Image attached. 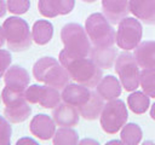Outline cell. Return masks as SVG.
I'll list each match as a JSON object with an SVG mask.
<instances>
[{"label": "cell", "instance_id": "obj_23", "mask_svg": "<svg viewBox=\"0 0 155 145\" xmlns=\"http://www.w3.org/2000/svg\"><path fill=\"white\" fill-rule=\"evenodd\" d=\"M127 104H128L132 112L140 115L148 110L149 104H150V99H149V95H147L144 92L136 91L127 97Z\"/></svg>", "mask_w": 155, "mask_h": 145}, {"label": "cell", "instance_id": "obj_21", "mask_svg": "<svg viewBox=\"0 0 155 145\" xmlns=\"http://www.w3.org/2000/svg\"><path fill=\"white\" fill-rule=\"evenodd\" d=\"M103 100H104V99L98 94L97 91H96V92L92 91L90 99H88L84 105H81L78 110H79L80 115H81L85 120H90V121L96 120L97 117L101 116V112H102V110H103V106H104Z\"/></svg>", "mask_w": 155, "mask_h": 145}, {"label": "cell", "instance_id": "obj_2", "mask_svg": "<svg viewBox=\"0 0 155 145\" xmlns=\"http://www.w3.org/2000/svg\"><path fill=\"white\" fill-rule=\"evenodd\" d=\"M33 75L35 80L57 89H63L70 80L67 69L52 57H42L36 60L33 66Z\"/></svg>", "mask_w": 155, "mask_h": 145}, {"label": "cell", "instance_id": "obj_10", "mask_svg": "<svg viewBox=\"0 0 155 145\" xmlns=\"http://www.w3.org/2000/svg\"><path fill=\"white\" fill-rule=\"evenodd\" d=\"M29 128L31 134L36 138L41 140H48L56 133V122L48 115L38 114L31 118Z\"/></svg>", "mask_w": 155, "mask_h": 145}, {"label": "cell", "instance_id": "obj_20", "mask_svg": "<svg viewBox=\"0 0 155 145\" xmlns=\"http://www.w3.org/2000/svg\"><path fill=\"white\" fill-rule=\"evenodd\" d=\"M97 92L104 100H113L116 99L121 94V85L119 80L113 75H107L102 77V80L98 82Z\"/></svg>", "mask_w": 155, "mask_h": 145}, {"label": "cell", "instance_id": "obj_29", "mask_svg": "<svg viewBox=\"0 0 155 145\" xmlns=\"http://www.w3.org/2000/svg\"><path fill=\"white\" fill-rule=\"evenodd\" d=\"M11 54L8 51L6 50H0V77H2V75L5 74V71L7 70V68L11 64Z\"/></svg>", "mask_w": 155, "mask_h": 145}, {"label": "cell", "instance_id": "obj_7", "mask_svg": "<svg viewBox=\"0 0 155 145\" xmlns=\"http://www.w3.org/2000/svg\"><path fill=\"white\" fill-rule=\"evenodd\" d=\"M138 63L131 53H121L115 60V71L120 77L122 87L127 92L136 91L139 86V69Z\"/></svg>", "mask_w": 155, "mask_h": 145}, {"label": "cell", "instance_id": "obj_6", "mask_svg": "<svg viewBox=\"0 0 155 145\" xmlns=\"http://www.w3.org/2000/svg\"><path fill=\"white\" fill-rule=\"evenodd\" d=\"M99 117L102 129L108 134H115L126 124L128 114L125 103L116 98L108 100V103L103 106Z\"/></svg>", "mask_w": 155, "mask_h": 145}, {"label": "cell", "instance_id": "obj_15", "mask_svg": "<svg viewBox=\"0 0 155 145\" xmlns=\"http://www.w3.org/2000/svg\"><path fill=\"white\" fill-rule=\"evenodd\" d=\"M92 91L90 87H86L80 83H68L62 92V100L65 103H69L78 109L84 105L91 97Z\"/></svg>", "mask_w": 155, "mask_h": 145}, {"label": "cell", "instance_id": "obj_11", "mask_svg": "<svg viewBox=\"0 0 155 145\" xmlns=\"http://www.w3.org/2000/svg\"><path fill=\"white\" fill-rule=\"evenodd\" d=\"M52 117L56 124L61 127H73L79 123L80 112L76 106L69 103H59L52 110Z\"/></svg>", "mask_w": 155, "mask_h": 145}, {"label": "cell", "instance_id": "obj_26", "mask_svg": "<svg viewBox=\"0 0 155 145\" xmlns=\"http://www.w3.org/2000/svg\"><path fill=\"white\" fill-rule=\"evenodd\" d=\"M139 85L147 95L155 98V68H145L142 70L139 75Z\"/></svg>", "mask_w": 155, "mask_h": 145}, {"label": "cell", "instance_id": "obj_4", "mask_svg": "<svg viewBox=\"0 0 155 145\" xmlns=\"http://www.w3.org/2000/svg\"><path fill=\"white\" fill-rule=\"evenodd\" d=\"M85 29L93 46L108 47L116 42L115 30L107 17L102 13H92L88 16L85 22Z\"/></svg>", "mask_w": 155, "mask_h": 145}, {"label": "cell", "instance_id": "obj_31", "mask_svg": "<svg viewBox=\"0 0 155 145\" xmlns=\"http://www.w3.org/2000/svg\"><path fill=\"white\" fill-rule=\"evenodd\" d=\"M5 39H6V36H5L4 28L0 27V47H2V45H4V42H5Z\"/></svg>", "mask_w": 155, "mask_h": 145}, {"label": "cell", "instance_id": "obj_25", "mask_svg": "<svg viewBox=\"0 0 155 145\" xmlns=\"http://www.w3.org/2000/svg\"><path fill=\"white\" fill-rule=\"evenodd\" d=\"M79 143V134L71 127H62L53 135L54 145H74Z\"/></svg>", "mask_w": 155, "mask_h": 145}, {"label": "cell", "instance_id": "obj_9", "mask_svg": "<svg viewBox=\"0 0 155 145\" xmlns=\"http://www.w3.org/2000/svg\"><path fill=\"white\" fill-rule=\"evenodd\" d=\"M58 91L59 89L48 85H31L30 87H27L24 95L30 104H39L41 108L45 109H53L61 103L62 99V95Z\"/></svg>", "mask_w": 155, "mask_h": 145}, {"label": "cell", "instance_id": "obj_14", "mask_svg": "<svg viewBox=\"0 0 155 145\" xmlns=\"http://www.w3.org/2000/svg\"><path fill=\"white\" fill-rule=\"evenodd\" d=\"M4 81L6 87H8L10 89L13 91H18V92H25L30 77L28 71L22 68L21 65H12L10 66L4 76Z\"/></svg>", "mask_w": 155, "mask_h": 145}, {"label": "cell", "instance_id": "obj_3", "mask_svg": "<svg viewBox=\"0 0 155 145\" xmlns=\"http://www.w3.org/2000/svg\"><path fill=\"white\" fill-rule=\"evenodd\" d=\"M64 51L73 57H87L91 51V40L86 29L78 23H68L61 30Z\"/></svg>", "mask_w": 155, "mask_h": 145}, {"label": "cell", "instance_id": "obj_33", "mask_svg": "<svg viewBox=\"0 0 155 145\" xmlns=\"http://www.w3.org/2000/svg\"><path fill=\"white\" fill-rule=\"evenodd\" d=\"M82 1H85V2H94L97 0H82Z\"/></svg>", "mask_w": 155, "mask_h": 145}, {"label": "cell", "instance_id": "obj_12", "mask_svg": "<svg viewBox=\"0 0 155 145\" xmlns=\"http://www.w3.org/2000/svg\"><path fill=\"white\" fill-rule=\"evenodd\" d=\"M75 0H39V12L47 18L57 17L58 14H68L73 11Z\"/></svg>", "mask_w": 155, "mask_h": 145}, {"label": "cell", "instance_id": "obj_27", "mask_svg": "<svg viewBox=\"0 0 155 145\" xmlns=\"http://www.w3.org/2000/svg\"><path fill=\"white\" fill-rule=\"evenodd\" d=\"M7 10L15 14H23L30 7L29 0H7Z\"/></svg>", "mask_w": 155, "mask_h": 145}, {"label": "cell", "instance_id": "obj_5", "mask_svg": "<svg viewBox=\"0 0 155 145\" xmlns=\"http://www.w3.org/2000/svg\"><path fill=\"white\" fill-rule=\"evenodd\" d=\"M7 46L15 52L25 51L30 47L33 36L28 23L19 17H8L2 24Z\"/></svg>", "mask_w": 155, "mask_h": 145}, {"label": "cell", "instance_id": "obj_18", "mask_svg": "<svg viewBox=\"0 0 155 145\" xmlns=\"http://www.w3.org/2000/svg\"><path fill=\"white\" fill-rule=\"evenodd\" d=\"M133 56L142 68H155V41H142L134 48Z\"/></svg>", "mask_w": 155, "mask_h": 145}, {"label": "cell", "instance_id": "obj_16", "mask_svg": "<svg viewBox=\"0 0 155 145\" xmlns=\"http://www.w3.org/2000/svg\"><path fill=\"white\" fill-rule=\"evenodd\" d=\"M130 12L143 23L155 25V0H130Z\"/></svg>", "mask_w": 155, "mask_h": 145}, {"label": "cell", "instance_id": "obj_22", "mask_svg": "<svg viewBox=\"0 0 155 145\" xmlns=\"http://www.w3.org/2000/svg\"><path fill=\"white\" fill-rule=\"evenodd\" d=\"M53 35V25L46 19H39L34 23L31 29L33 41L38 45H46Z\"/></svg>", "mask_w": 155, "mask_h": 145}, {"label": "cell", "instance_id": "obj_19", "mask_svg": "<svg viewBox=\"0 0 155 145\" xmlns=\"http://www.w3.org/2000/svg\"><path fill=\"white\" fill-rule=\"evenodd\" d=\"M116 48L113 46L108 47H97L93 46L90 51V58L102 69H110L116 60Z\"/></svg>", "mask_w": 155, "mask_h": 145}, {"label": "cell", "instance_id": "obj_13", "mask_svg": "<svg viewBox=\"0 0 155 145\" xmlns=\"http://www.w3.org/2000/svg\"><path fill=\"white\" fill-rule=\"evenodd\" d=\"M103 14L111 24L120 23L130 12V0H102Z\"/></svg>", "mask_w": 155, "mask_h": 145}, {"label": "cell", "instance_id": "obj_17", "mask_svg": "<svg viewBox=\"0 0 155 145\" xmlns=\"http://www.w3.org/2000/svg\"><path fill=\"white\" fill-rule=\"evenodd\" d=\"M31 114V108L29 106L28 100L24 98H21L16 102H12L6 105L4 109V115L11 123H19L25 121Z\"/></svg>", "mask_w": 155, "mask_h": 145}, {"label": "cell", "instance_id": "obj_1", "mask_svg": "<svg viewBox=\"0 0 155 145\" xmlns=\"http://www.w3.org/2000/svg\"><path fill=\"white\" fill-rule=\"evenodd\" d=\"M59 62L69 72L70 79L86 87H96L102 80V68L91 58L73 57L64 50L59 52Z\"/></svg>", "mask_w": 155, "mask_h": 145}, {"label": "cell", "instance_id": "obj_8", "mask_svg": "<svg viewBox=\"0 0 155 145\" xmlns=\"http://www.w3.org/2000/svg\"><path fill=\"white\" fill-rule=\"evenodd\" d=\"M143 35V28L138 19L132 17H125L120 21L116 31V44L120 48L125 51L134 50Z\"/></svg>", "mask_w": 155, "mask_h": 145}, {"label": "cell", "instance_id": "obj_32", "mask_svg": "<svg viewBox=\"0 0 155 145\" xmlns=\"http://www.w3.org/2000/svg\"><path fill=\"white\" fill-rule=\"evenodd\" d=\"M150 117L153 120H155V103L151 105V109H150Z\"/></svg>", "mask_w": 155, "mask_h": 145}, {"label": "cell", "instance_id": "obj_30", "mask_svg": "<svg viewBox=\"0 0 155 145\" xmlns=\"http://www.w3.org/2000/svg\"><path fill=\"white\" fill-rule=\"evenodd\" d=\"M6 8H7V4L5 2V0H0V17H2L6 13Z\"/></svg>", "mask_w": 155, "mask_h": 145}, {"label": "cell", "instance_id": "obj_24", "mask_svg": "<svg viewBox=\"0 0 155 145\" xmlns=\"http://www.w3.org/2000/svg\"><path fill=\"white\" fill-rule=\"evenodd\" d=\"M142 137H143L142 128L137 123H127L121 128L120 138L124 144L137 145L142 140Z\"/></svg>", "mask_w": 155, "mask_h": 145}, {"label": "cell", "instance_id": "obj_28", "mask_svg": "<svg viewBox=\"0 0 155 145\" xmlns=\"http://www.w3.org/2000/svg\"><path fill=\"white\" fill-rule=\"evenodd\" d=\"M12 128L6 117L0 116V145H8L11 141Z\"/></svg>", "mask_w": 155, "mask_h": 145}]
</instances>
